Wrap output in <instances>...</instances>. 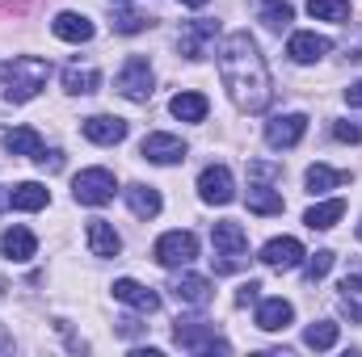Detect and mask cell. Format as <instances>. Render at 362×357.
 <instances>
[{
    "instance_id": "1",
    "label": "cell",
    "mask_w": 362,
    "mask_h": 357,
    "mask_svg": "<svg viewBox=\"0 0 362 357\" xmlns=\"http://www.w3.org/2000/svg\"><path fill=\"white\" fill-rule=\"evenodd\" d=\"M219 76H223L228 97L236 101V109L262 114V109L270 105L274 89H270L266 55L257 51V42H253L245 30H236V34L223 38V47H219Z\"/></svg>"
},
{
    "instance_id": "2",
    "label": "cell",
    "mask_w": 362,
    "mask_h": 357,
    "mask_svg": "<svg viewBox=\"0 0 362 357\" xmlns=\"http://www.w3.org/2000/svg\"><path fill=\"white\" fill-rule=\"evenodd\" d=\"M47 80H51V63L47 59H38V55H17L13 63H4V101L8 105H25V101H34L38 92L47 89Z\"/></svg>"
},
{
    "instance_id": "3",
    "label": "cell",
    "mask_w": 362,
    "mask_h": 357,
    "mask_svg": "<svg viewBox=\"0 0 362 357\" xmlns=\"http://www.w3.org/2000/svg\"><path fill=\"white\" fill-rule=\"evenodd\" d=\"M211 244H215V257H211L215 273H236L249 261V231L240 223H232V219L211 227Z\"/></svg>"
},
{
    "instance_id": "4",
    "label": "cell",
    "mask_w": 362,
    "mask_h": 357,
    "mask_svg": "<svg viewBox=\"0 0 362 357\" xmlns=\"http://www.w3.org/2000/svg\"><path fill=\"white\" fill-rule=\"evenodd\" d=\"M173 341L189 353H232V345L215 332V324H202V320H177Z\"/></svg>"
},
{
    "instance_id": "5",
    "label": "cell",
    "mask_w": 362,
    "mask_h": 357,
    "mask_svg": "<svg viewBox=\"0 0 362 357\" xmlns=\"http://www.w3.org/2000/svg\"><path fill=\"white\" fill-rule=\"evenodd\" d=\"M114 189H118V181H114L110 169H81L72 177V198L81 206H105L114 198Z\"/></svg>"
},
{
    "instance_id": "6",
    "label": "cell",
    "mask_w": 362,
    "mask_h": 357,
    "mask_svg": "<svg viewBox=\"0 0 362 357\" xmlns=\"http://www.w3.org/2000/svg\"><path fill=\"white\" fill-rule=\"evenodd\" d=\"M152 85H156V76H152V63L144 55H131L118 68V76H114V89L122 92L127 101H148L152 97Z\"/></svg>"
},
{
    "instance_id": "7",
    "label": "cell",
    "mask_w": 362,
    "mask_h": 357,
    "mask_svg": "<svg viewBox=\"0 0 362 357\" xmlns=\"http://www.w3.org/2000/svg\"><path fill=\"white\" fill-rule=\"evenodd\" d=\"M152 257H156V265H165V269H185L198 257V236L194 231H165L156 240Z\"/></svg>"
},
{
    "instance_id": "8",
    "label": "cell",
    "mask_w": 362,
    "mask_h": 357,
    "mask_svg": "<svg viewBox=\"0 0 362 357\" xmlns=\"http://www.w3.org/2000/svg\"><path fill=\"white\" fill-rule=\"evenodd\" d=\"M198 193H202V202H211V206H228V202L236 198L232 169H228V164H206L202 177H198Z\"/></svg>"
},
{
    "instance_id": "9",
    "label": "cell",
    "mask_w": 362,
    "mask_h": 357,
    "mask_svg": "<svg viewBox=\"0 0 362 357\" xmlns=\"http://www.w3.org/2000/svg\"><path fill=\"white\" fill-rule=\"evenodd\" d=\"M139 156H144L148 164H181V160H185V143H181L177 135L152 131V135H144V143H139Z\"/></svg>"
},
{
    "instance_id": "10",
    "label": "cell",
    "mask_w": 362,
    "mask_h": 357,
    "mask_svg": "<svg viewBox=\"0 0 362 357\" xmlns=\"http://www.w3.org/2000/svg\"><path fill=\"white\" fill-rule=\"evenodd\" d=\"M81 131L97 147H114V143L127 139V118H118V114H93V118L81 122Z\"/></svg>"
},
{
    "instance_id": "11",
    "label": "cell",
    "mask_w": 362,
    "mask_h": 357,
    "mask_svg": "<svg viewBox=\"0 0 362 357\" xmlns=\"http://www.w3.org/2000/svg\"><path fill=\"white\" fill-rule=\"evenodd\" d=\"M303 135H308V114H278L270 126H266V143H270L274 152L295 147Z\"/></svg>"
},
{
    "instance_id": "12",
    "label": "cell",
    "mask_w": 362,
    "mask_h": 357,
    "mask_svg": "<svg viewBox=\"0 0 362 357\" xmlns=\"http://www.w3.org/2000/svg\"><path fill=\"white\" fill-rule=\"evenodd\" d=\"M110 290H114V298H118V303H127V307H135V311H144V315L160 311V294H156L152 286L135 282V277H118Z\"/></svg>"
},
{
    "instance_id": "13",
    "label": "cell",
    "mask_w": 362,
    "mask_h": 357,
    "mask_svg": "<svg viewBox=\"0 0 362 357\" xmlns=\"http://www.w3.org/2000/svg\"><path fill=\"white\" fill-rule=\"evenodd\" d=\"M329 51H333V42H329L325 34H312V30H299V34H291V42H286L291 63H320Z\"/></svg>"
},
{
    "instance_id": "14",
    "label": "cell",
    "mask_w": 362,
    "mask_h": 357,
    "mask_svg": "<svg viewBox=\"0 0 362 357\" xmlns=\"http://www.w3.org/2000/svg\"><path fill=\"white\" fill-rule=\"evenodd\" d=\"M303 257L308 253H303V244L295 236H274L270 244L262 248V265H270V269H295Z\"/></svg>"
},
{
    "instance_id": "15",
    "label": "cell",
    "mask_w": 362,
    "mask_h": 357,
    "mask_svg": "<svg viewBox=\"0 0 362 357\" xmlns=\"http://www.w3.org/2000/svg\"><path fill=\"white\" fill-rule=\"evenodd\" d=\"M0 253H4V261L25 265V261L38 253V240H34V231H30V227H8V231L0 236Z\"/></svg>"
},
{
    "instance_id": "16",
    "label": "cell",
    "mask_w": 362,
    "mask_h": 357,
    "mask_svg": "<svg viewBox=\"0 0 362 357\" xmlns=\"http://www.w3.org/2000/svg\"><path fill=\"white\" fill-rule=\"evenodd\" d=\"M169 290H173V298H177L181 307H206L211 303V282L198 277V273H177Z\"/></svg>"
},
{
    "instance_id": "17",
    "label": "cell",
    "mask_w": 362,
    "mask_h": 357,
    "mask_svg": "<svg viewBox=\"0 0 362 357\" xmlns=\"http://www.w3.org/2000/svg\"><path fill=\"white\" fill-rule=\"evenodd\" d=\"M215 34H219V25L215 21H189L185 30H181V55L185 59H202L206 55V42H215Z\"/></svg>"
},
{
    "instance_id": "18",
    "label": "cell",
    "mask_w": 362,
    "mask_h": 357,
    "mask_svg": "<svg viewBox=\"0 0 362 357\" xmlns=\"http://www.w3.org/2000/svg\"><path fill=\"white\" fill-rule=\"evenodd\" d=\"M291 320H295V307H291L286 298H266V303L257 307V328H262V332H286Z\"/></svg>"
},
{
    "instance_id": "19",
    "label": "cell",
    "mask_w": 362,
    "mask_h": 357,
    "mask_svg": "<svg viewBox=\"0 0 362 357\" xmlns=\"http://www.w3.org/2000/svg\"><path fill=\"white\" fill-rule=\"evenodd\" d=\"M127 206H131V214L135 219H156L160 214V193H156V185H127Z\"/></svg>"
},
{
    "instance_id": "20",
    "label": "cell",
    "mask_w": 362,
    "mask_h": 357,
    "mask_svg": "<svg viewBox=\"0 0 362 357\" xmlns=\"http://www.w3.org/2000/svg\"><path fill=\"white\" fill-rule=\"evenodd\" d=\"M85 236H89V253L101 257V261H105V257H118V248H122L118 231H114L105 219H89V231H85Z\"/></svg>"
},
{
    "instance_id": "21",
    "label": "cell",
    "mask_w": 362,
    "mask_h": 357,
    "mask_svg": "<svg viewBox=\"0 0 362 357\" xmlns=\"http://www.w3.org/2000/svg\"><path fill=\"white\" fill-rule=\"evenodd\" d=\"M51 34L64 38V42H89L93 38V21L85 17V13H59V17L51 21Z\"/></svg>"
},
{
    "instance_id": "22",
    "label": "cell",
    "mask_w": 362,
    "mask_h": 357,
    "mask_svg": "<svg viewBox=\"0 0 362 357\" xmlns=\"http://www.w3.org/2000/svg\"><path fill=\"white\" fill-rule=\"evenodd\" d=\"M4 152L8 156H38L42 152V135L34 131V126H13V131H4Z\"/></svg>"
},
{
    "instance_id": "23",
    "label": "cell",
    "mask_w": 362,
    "mask_h": 357,
    "mask_svg": "<svg viewBox=\"0 0 362 357\" xmlns=\"http://www.w3.org/2000/svg\"><path fill=\"white\" fill-rule=\"evenodd\" d=\"M47 202H51V193H47V185H38V181H21V185L8 189V206H13V210H42Z\"/></svg>"
},
{
    "instance_id": "24",
    "label": "cell",
    "mask_w": 362,
    "mask_h": 357,
    "mask_svg": "<svg viewBox=\"0 0 362 357\" xmlns=\"http://www.w3.org/2000/svg\"><path fill=\"white\" fill-rule=\"evenodd\" d=\"M346 181H350L346 169H329V164H312V169L303 173L308 193H329V189H337V185H346Z\"/></svg>"
},
{
    "instance_id": "25",
    "label": "cell",
    "mask_w": 362,
    "mask_h": 357,
    "mask_svg": "<svg viewBox=\"0 0 362 357\" xmlns=\"http://www.w3.org/2000/svg\"><path fill=\"white\" fill-rule=\"evenodd\" d=\"M346 214V202L341 198H333V202H316L308 214H303V223L312 227V231H329V227H337V219Z\"/></svg>"
},
{
    "instance_id": "26",
    "label": "cell",
    "mask_w": 362,
    "mask_h": 357,
    "mask_svg": "<svg viewBox=\"0 0 362 357\" xmlns=\"http://www.w3.org/2000/svg\"><path fill=\"white\" fill-rule=\"evenodd\" d=\"M169 109H173V118H181V122H202L206 109H211V101H206L202 92H177V97L169 101Z\"/></svg>"
},
{
    "instance_id": "27",
    "label": "cell",
    "mask_w": 362,
    "mask_h": 357,
    "mask_svg": "<svg viewBox=\"0 0 362 357\" xmlns=\"http://www.w3.org/2000/svg\"><path fill=\"white\" fill-rule=\"evenodd\" d=\"M97 85H101V72L89 68V63H85V68H81V63L64 68V89L68 92H76V97H81V92H97Z\"/></svg>"
},
{
    "instance_id": "28",
    "label": "cell",
    "mask_w": 362,
    "mask_h": 357,
    "mask_svg": "<svg viewBox=\"0 0 362 357\" xmlns=\"http://www.w3.org/2000/svg\"><path fill=\"white\" fill-rule=\"evenodd\" d=\"M249 210L253 214H282V193H274L270 185L253 181L249 185Z\"/></svg>"
},
{
    "instance_id": "29",
    "label": "cell",
    "mask_w": 362,
    "mask_h": 357,
    "mask_svg": "<svg viewBox=\"0 0 362 357\" xmlns=\"http://www.w3.org/2000/svg\"><path fill=\"white\" fill-rule=\"evenodd\" d=\"M257 17L270 30H286L295 21V8H291V0H257Z\"/></svg>"
},
{
    "instance_id": "30",
    "label": "cell",
    "mask_w": 362,
    "mask_h": 357,
    "mask_svg": "<svg viewBox=\"0 0 362 357\" xmlns=\"http://www.w3.org/2000/svg\"><path fill=\"white\" fill-rule=\"evenodd\" d=\"M337 337H341V328H337L333 320H320V324H312V328L303 332V345H308V349H316V353H325V349H333V345H337Z\"/></svg>"
},
{
    "instance_id": "31",
    "label": "cell",
    "mask_w": 362,
    "mask_h": 357,
    "mask_svg": "<svg viewBox=\"0 0 362 357\" xmlns=\"http://www.w3.org/2000/svg\"><path fill=\"white\" fill-rule=\"evenodd\" d=\"M308 13L316 21H350V0H308Z\"/></svg>"
},
{
    "instance_id": "32",
    "label": "cell",
    "mask_w": 362,
    "mask_h": 357,
    "mask_svg": "<svg viewBox=\"0 0 362 357\" xmlns=\"http://www.w3.org/2000/svg\"><path fill=\"white\" fill-rule=\"evenodd\" d=\"M333 261H337V253H333V248L312 253V257H308V265H303V277H308V282H320V277L333 269Z\"/></svg>"
},
{
    "instance_id": "33",
    "label": "cell",
    "mask_w": 362,
    "mask_h": 357,
    "mask_svg": "<svg viewBox=\"0 0 362 357\" xmlns=\"http://www.w3.org/2000/svg\"><path fill=\"white\" fill-rule=\"evenodd\" d=\"M148 25H152V17H144V13H118L114 17V34H139Z\"/></svg>"
},
{
    "instance_id": "34",
    "label": "cell",
    "mask_w": 362,
    "mask_h": 357,
    "mask_svg": "<svg viewBox=\"0 0 362 357\" xmlns=\"http://www.w3.org/2000/svg\"><path fill=\"white\" fill-rule=\"evenodd\" d=\"M249 177L262 181V185H270V181L282 177V169H278V164H266V160H253V164H249Z\"/></svg>"
},
{
    "instance_id": "35",
    "label": "cell",
    "mask_w": 362,
    "mask_h": 357,
    "mask_svg": "<svg viewBox=\"0 0 362 357\" xmlns=\"http://www.w3.org/2000/svg\"><path fill=\"white\" fill-rule=\"evenodd\" d=\"M34 164L47 169V173H59V169H64V152H47V147H42V152L34 156Z\"/></svg>"
},
{
    "instance_id": "36",
    "label": "cell",
    "mask_w": 362,
    "mask_h": 357,
    "mask_svg": "<svg viewBox=\"0 0 362 357\" xmlns=\"http://www.w3.org/2000/svg\"><path fill=\"white\" fill-rule=\"evenodd\" d=\"M333 135H337L341 143H358V139H362V131L354 126V122H337V126H333Z\"/></svg>"
},
{
    "instance_id": "37",
    "label": "cell",
    "mask_w": 362,
    "mask_h": 357,
    "mask_svg": "<svg viewBox=\"0 0 362 357\" xmlns=\"http://www.w3.org/2000/svg\"><path fill=\"white\" fill-rule=\"evenodd\" d=\"M257 290H262V282H245V286H240V294H236V303H240V307L257 303Z\"/></svg>"
},
{
    "instance_id": "38",
    "label": "cell",
    "mask_w": 362,
    "mask_h": 357,
    "mask_svg": "<svg viewBox=\"0 0 362 357\" xmlns=\"http://www.w3.org/2000/svg\"><path fill=\"white\" fill-rule=\"evenodd\" d=\"M346 105H358V109H362V80H358V85H350V89H346Z\"/></svg>"
},
{
    "instance_id": "39",
    "label": "cell",
    "mask_w": 362,
    "mask_h": 357,
    "mask_svg": "<svg viewBox=\"0 0 362 357\" xmlns=\"http://www.w3.org/2000/svg\"><path fill=\"white\" fill-rule=\"evenodd\" d=\"M8 345H13V337H8V332L0 328V349H8Z\"/></svg>"
},
{
    "instance_id": "40",
    "label": "cell",
    "mask_w": 362,
    "mask_h": 357,
    "mask_svg": "<svg viewBox=\"0 0 362 357\" xmlns=\"http://www.w3.org/2000/svg\"><path fill=\"white\" fill-rule=\"evenodd\" d=\"M4 206H8V189H0V210H4Z\"/></svg>"
},
{
    "instance_id": "41",
    "label": "cell",
    "mask_w": 362,
    "mask_h": 357,
    "mask_svg": "<svg viewBox=\"0 0 362 357\" xmlns=\"http://www.w3.org/2000/svg\"><path fill=\"white\" fill-rule=\"evenodd\" d=\"M181 4H189V8H202V4H206V0H181Z\"/></svg>"
},
{
    "instance_id": "42",
    "label": "cell",
    "mask_w": 362,
    "mask_h": 357,
    "mask_svg": "<svg viewBox=\"0 0 362 357\" xmlns=\"http://www.w3.org/2000/svg\"><path fill=\"white\" fill-rule=\"evenodd\" d=\"M110 4H131V0H110Z\"/></svg>"
},
{
    "instance_id": "43",
    "label": "cell",
    "mask_w": 362,
    "mask_h": 357,
    "mask_svg": "<svg viewBox=\"0 0 362 357\" xmlns=\"http://www.w3.org/2000/svg\"><path fill=\"white\" fill-rule=\"evenodd\" d=\"M358 240H362V223H358Z\"/></svg>"
}]
</instances>
